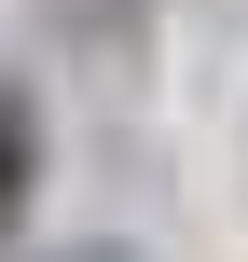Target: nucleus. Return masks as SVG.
Masks as SVG:
<instances>
[{
    "mask_svg": "<svg viewBox=\"0 0 248 262\" xmlns=\"http://www.w3.org/2000/svg\"><path fill=\"white\" fill-rule=\"evenodd\" d=\"M28 193H41V97L0 83V235L28 221Z\"/></svg>",
    "mask_w": 248,
    "mask_h": 262,
    "instance_id": "obj_1",
    "label": "nucleus"
},
{
    "mask_svg": "<svg viewBox=\"0 0 248 262\" xmlns=\"http://www.w3.org/2000/svg\"><path fill=\"white\" fill-rule=\"evenodd\" d=\"M41 262H138L124 235H69V249H41Z\"/></svg>",
    "mask_w": 248,
    "mask_h": 262,
    "instance_id": "obj_2",
    "label": "nucleus"
}]
</instances>
